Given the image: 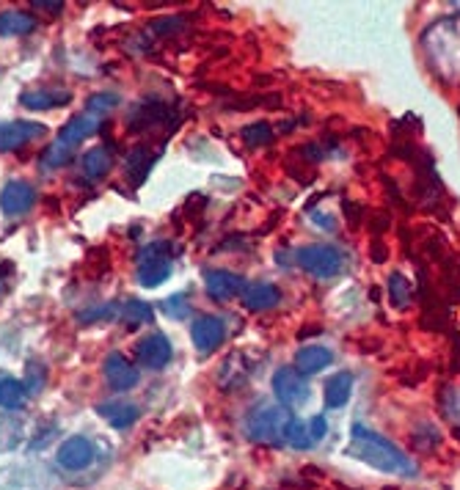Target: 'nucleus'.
<instances>
[{"instance_id":"1","label":"nucleus","mask_w":460,"mask_h":490,"mask_svg":"<svg viewBox=\"0 0 460 490\" xmlns=\"http://www.w3.org/2000/svg\"><path fill=\"white\" fill-rule=\"evenodd\" d=\"M347 455L362 460L383 474H402V476H414L417 468L408 460L405 452H400L389 439H383L381 432H373L364 424H353L350 430V444H347Z\"/></svg>"},{"instance_id":"2","label":"nucleus","mask_w":460,"mask_h":490,"mask_svg":"<svg viewBox=\"0 0 460 490\" xmlns=\"http://www.w3.org/2000/svg\"><path fill=\"white\" fill-rule=\"evenodd\" d=\"M97 130H99V119H91V116H75V119H69V125L59 133V138L47 146L44 160H41L44 169L53 171V169L67 166L72 152L78 149V143L86 141V138H91Z\"/></svg>"},{"instance_id":"3","label":"nucleus","mask_w":460,"mask_h":490,"mask_svg":"<svg viewBox=\"0 0 460 490\" xmlns=\"http://www.w3.org/2000/svg\"><path fill=\"white\" fill-rule=\"evenodd\" d=\"M287 413L284 408L276 405H257L248 419H245V432L253 444H262V447H284L281 444V435H284V424H287Z\"/></svg>"},{"instance_id":"4","label":"nucleus","mask_w":460,"mask_h":490,"mask_svg":"<svg viewBox=\"0 0 460 490\" xmlns=\"http://www.w3.org/2000/svg\"><path fill=\"white\" fill-rule=\"evenodd\" d=\"M171 245L169 243H152L138 254V284L146 290L161 287L171 273Z\"/></svg>"},{"instance_id":"5","label":"nucleus","mask_w":460,"mask_h":490,"mask_svg":"<svg viewBox=\"0 0 460 490\" xmlns=\"http://www.w3.org/2000/svg\"><path fill=\"white\" fill-rule=\"evenodd\" d=\"M298 264L317 279H334L342 270V254L331 245H306L298 251Z\"/></svg>"},{"instance_id":"6","label":"nucleus","mask_w":460,"mask_h":490,"mask_svg":"<svg viewBox=\"0 0 460 490\" xmlns=\"http://www.w3.org/2000/svg\"><path fill=\"white\" fill-rule=\"evenodd\" d=\"M273 394L281 405H300L309 400V384L295 366H279L273 374Z\"/></svg>"},{"instance_id":"7","label":"nucleus","mask_w":460,"mask_h":490,"mask_svg":"<svg viewBox=\"0 0 460 490\" xmlns=\"http://www.w3.org/2000/svg\"><path fill=\"white\" fill-rule=\"evenodd\" d=\"M190 337H193V347L198 353H213L218 350V345L226 339V325L221 317H213V314H204L193 322V328H190Z\"/></svg>"},{"instance_id":"8","label":"nucleus","mask_w":460,"mask_h":490,"mask_svg":"<svg viewBox=\"0 0 460 490\" xmlns=\"http://www.w3.org/2000/svg\"><path fill=\"white\" fill-rule=\"evenodd\" d=\"M47 130L39 122H6L0 125V152H14L36 138H41Z\"/></svg>"},{"instance_id":"9","label":"nucleus","mask_w":460,"mask_h":490,"mask_svg":"<svg viewBox=\"0 0 460 490\" xmlns=\"http://www.w3.org/2000/svg\"><path fill=\"white\" fill-rule=\"evenodd\" d=\"M135 356L149 369H163L171 361V342L163 334H149L138 342Z\"/></svg>"},{"instance_id":"10","label":"nucleus","mask_w":460,"mask_h":490,"mask_svg":"<svg viewBox=\"0 0 460 490\" xmlns=\"http://www.w3.org/2000/svg\"><path fill=\"white\" fill-rule=\"evenodd\" d=\"M59 466L69 468V471H78V468H86L91 460H94V444L86 439V435H72L67 439L61 447H59Z\"/></svg>"},{"instance_id":"11","label":"nucleus","mask_w":460,"mask_h":490,"mask_svg":"<svg viewBox=\"0 0 460 490\" xmlns=\"http://www.w3.org/2000/svg\"><path fill=\"white\" fill-rule=\"evenodd\" d=\"M106 377H108L111 389H116V392H130L138 386V380H141L138 369L122 353H111L106 358Z\"/></svg>"},{"instance_id":"12","label":"nucleus","mask_w":460,"mask_h":490,"mask_svg":"<svg viewBox=\"0 0 460 490\" xmlns=\"http://www.w3.org/2000/svg\"><path fill=\"white\" fill-rule=\"evenodd\" d=\"M36 204V190L28 182H9L0 193V209L6 215H25Z\"/></svg>"},{"instance_id":"13","label":"nucleus","mask_w":460,"mask_h":490,"mask_svg":"<svg viewBox=\"0 0 460 490\" xmlns=\"http://www.w3.org/2000/svg\"><path fill=\"white\" fill-rule=\"evenodd\" d=\"M204 287H207L210 298L229 300V298L243 292L245 282H243V276L229 273V270H207V276H204Z\"/></svg>"},{"instance_id":"14","label":"nucleus","mask_w":460,"mask_h":490,"mask_svg":"<svg viewBox=\"0 0 460 490\" xmlns=\"http://www.w3.org/2000/svg\"><path fill=\"white\" fill-rule=\"evenodd\" d=\"M243 303L251 311H271L281 303V290L276 284H268V282L248 284L243 290Z\"/></svg>"},{"instance_id":"15","label":"nucleus","mask_w":460,"mask_h":490,"mask_svg":"<svg viewBox=\"0 0 460 490\" xmlns=\"http://www.w3.org/2000/svg\"><path fill=\"white\" fill-rule=\"evenodd\" d=\"M334 364V353L328 347H320V345H306L295 353V369L309 377V374H317L323 369H328Z\"/></svg>"},{"instance_id":"16","label":"nucleus","mask_w":460,"mask_h":490,"mask_svg":"<svg viewBox=\"0 0 460 490\" xmlns=\"http://www.w3.org/2000/svg\"><path fill=\"white\" fill-rule=\"evenodd\" d=\"M350 394H353V374H350V372H336V374L328 380V384H326V392H323L326 405L334 408V411L345 408V402L350 400Z\"/></svg>"},{"instance_id":"17","label":"nucleus","mask_w":460,"mask_h":490,"mask_svg":"<svg viewBox=\"0 0 460 490\" xmlns=\"http://www.w3.org/2000/svg\"><path fill=\"white\" fill-rule=\"evenodd\" d=\"M97 411H99L102 419H108V424L116 427V430H127L130 424L138 421V408L130 405V402H99Z\"/></svg>"},{"instance_id":"18","label":"nucleus","mask_w":460,"mask_h":490,"mask_svg":"<svg viewBox=\"0 0 460 490\" xmlns=\"http://www.w3.org/2000/svg\"><path fill=\"white\" fill-rule=\"evenodd\" d=\"M111 166H114V157H111L108 149H102V146L88 149V152L83 154V160H80V169H83V174H86L88 180L106 177V174L111 171Z\"/></svg>"},{"instance_id":"19","label":"nucleus","mask_w":460,"mask_h":490,"mask_svg":"<svg viewBox=\"0 0 460 490\" xmlns=\"http://www.w3.org/2000/svg\"><path fill=\"white\" fill-rule=\"evenodd\" d=\"M25 402H28V386L23 380L9 377V374L0 380V405L9 411H20V408H25Z\"/></svg>"},{"instance_id":"20","label":"nucleus","mask_w":460,"mask_h":490,"mask_svg":"<svg viewBox=\"0 0 460 490\" xmlns=\"http://www.w3.org/2000/svg\"><path fill=\"white\" fill-rule=\"evenodd\" d=\"M20 102L28 107V111H50V107H59L69 102L67 91H25L20 97Z\"/></svg>"},{"instance_id":"21","label":"nucleus","mask_w":460,"mask_h":490,"mask_svg":"<svg viewBox=\"0 0 460 490\" xmlns=\"http://www.w3.org/2000/svg\"><path fill=\"white\" fill-rule=\"evenodd\" d=\"M281 444H287V447H292V449H312L315 441H312L309 424H306V421H298V419H290V421L284 424Z\"/></svg>"},{"instance_id":"22","label":"nucleus","mask_w":460,"mask_h":490,"mask_svg":"<svg viewBox=\"0 0 460 490\" xmlns=\"http://www.w3.org/2000/svg\"><path fill=\"white\" fill-rule=\"evenodd\" d=\"M36 28V20L25 12H4L0 14V36H25Z\"/></svg>"},{"instance_id":"23","label":"nucleus","mask_w":460,"mask_h":490,"mask_svg":"<svg viewBox=\"0 0 460 490\" xmlns=\"http://www.w3.org/2000/svg\"><path fill=\"white\" fill-rule=\"evenodd\" d=\"M149 171H152V154L146 149H133L130 157H127V177L135 185H141Z\"/></svg>"},{"instance_id":"24","label":"nucleus","mask_w":460,"mask_h":490,"mask_svg":"<svg viewBox=\"0 0 460 490\" xmlns=\"http://www.w3.org/2000/svg\"><path fill=\"white\" fill-rule=\"evenodd\" d=\"M389 300L394 309H408V303H411V284L405 282L402 273H391L389 279Z\"/></svg>"},{"instance_id":"25","label":"nucleus","mask_w":460,"mask_h":490,"mask_svg":"<svg viewBox=\"0 0 460 490\" xmlns=\"http://www.w3.org/2000/svg\"><path fill=\"white\" fill-rule=\"evenodd\" d=\"M152 317H155V311H152V306L143 303V300H130L124 306V322L130 325V328L143 325V322H152Z\"/></svg>"},{"instance_id":"26","label":"nucleus","mask_w":460,"mask_h":490,"mask_svg":"<svg viewBox=\"0 0 460 490\" xmlns=\"http://www.w3.org/2000/svg\"><path fill=\"white\" fill-rule=\"evenodd\" d=\"M243 141L248 146H262V143H271L273 141V130L268 122H257V125H248L243 130Z\"/></svg>"},{"instance_id":"27","label":"nucleus","mask_w":460,"mask_h":490,"mask_svg":"<svg viewBox=\"0 0 460 490\" xmlns=\"http://www.w3.org/2000/svg\"><path fill=\"white\" fill-rule=\"evenodd\" d=\"M116 105H119V97H116V94H94V97L88 99V111H91V114H108V111H114Z\"/></svg>"},{"instance_id":"28","label":"nucleus","mask_w":460,"mask_h":490,"mask_svg":"<svg viewBox=\"0 0 460 490\" xmlns=\"http://www.w3.org/2000/svg\"><path fill=\"white\" fill-rule=\"evenodd\" d=\"M163 311H169V314H171V317H177V319L188 317V314H190L188 298H185V295H174V298H169V300L163 303Z\"/></svg>"},{"instance_id":"29","label":"nucleus","mask_w":460,"mask_h":490,"mask_svg":"<svg viewBox=\"0 0 460 490\" xmlns=\"http://www.w3.org/2000/svg\"><path fill=\"white\" fill-rule=\"evenodd\" d=\"M326 416H315L312 421H309V432H312V441L315 444H320L323 441V435H326Z\"/></svg>"},{"instance_id":"30","label":"nucleus","mask_w":460,"mask_h":490,"mask_svg":"<svg viewBox=\"0 0 460 490\" xmlns=\"http://www.w3.org/2000/svg\"><path fill=\"white\" fill-rule=\"evenodd\" d=\"M33 6L36 9H47V12H53V14H59L64 9V4H59V0H44V4H41V0H36Z\"/></svg>"},{"instance_id":"31","label":"nucleus","mask_w":460,"mask_h":490,"mask_svg":"<svg viewBox=\"0 0 460 490\" xmlns=\"http://www.w3.org/2000/svg\"><path fill=\"white\" fill-rule=\"evenodd\" d=\"M6 270H9V264H6V262H0V290L6 287V276H9Z\"/></svg>"}]
</instances>
